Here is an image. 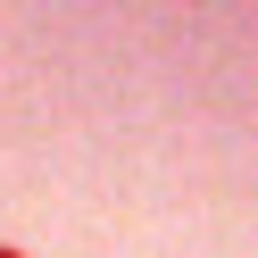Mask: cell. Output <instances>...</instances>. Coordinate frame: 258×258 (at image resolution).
<instances>
[{
    "instance_id": "1",
    "label": "cell",
    "mask_w": 258,
    "mask_h": 258,
    "mask_svg": "<svg viewBox=\"0 0 258 258\" xmlns=\"http://www.w3.org/2000/svg\"><path fill=\"white\" fill-rule=\"evenodd\" d=\"M0 258H25V250H9V241H0Z\"/></svg>"
}]
</instances>
